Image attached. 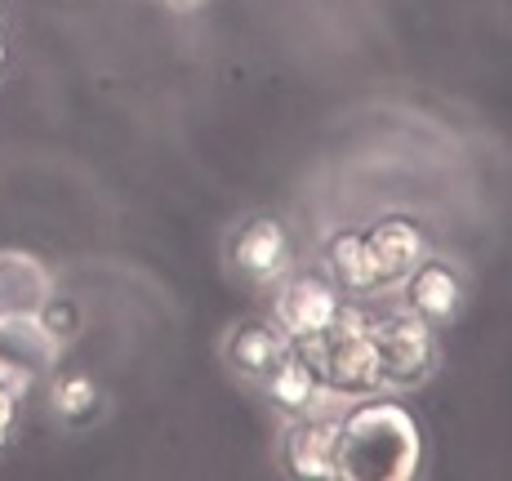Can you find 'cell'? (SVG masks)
<instances>
[{
  "label": "cell",
  "mask_w": 512,
  "mask_h": 481,
  "mask_svg": "<svg viewBox=\"0 0 512 481\" xmlns=\"http://www.w3.org/2000/svg\"><path fill=\"white\" fill-rule=\"evenodd\" d=\"M294 352L317 370V379L326 384L330 397L361 401L383 388L379 357H374V343H370V330H366V321H361V312H343L321 335L294 339Z\"/></svg>",
  "instance_id": "cell-2"
},
{
  "label": "cell",
  "mask_w": 512,
  "mask_h": 481,
  "mask_svg": "<svg viewBox=\"0 0 512 481\" xmlns=\"http://www.w3.org/2000/svg\"><path fill=\"white\" fill-rule=\"evenodd\" d=\"M290 477L299 481H334V419L303 415L290 424L281 450Z\"/></svg>",
  "instance_id": "cell-11"
},
{
  "label": "cell",
  "mask_w": 512,
  "mask_h": 481,
  "mask_svg": "<svg viewBox=\"0 0 512 481\" xmlns=\"http://www.w3.org/2000/svg\"><path fill=\"white\" fill-rule=\"evenodd\" d=\"M419 473V428L406 406L361 397L334 419V481H410Z\"/></svg>",
  "instance_id": "cell-1"
},
{
  "label": "cell",
  "mask_w": 512,
  "mask_h": 481,
  "mask_svg": "<svg viewBox=\"0 0 512 481\" xmlns=\"http://www.w3.org/2000/svg\"><path fill=\"white\" fill-rule=\"evenodd\" d=\"M161 5H170V9H192V5H201V0H161Z\"/></svg>",
  "instance_id": "cell-17"
},
{
  "label": "cell",
  "mask_w": 512,
  "mask_h": 481,
  "mask_svg": "<svg viewBox=\"0 0 512 481\" xmlns=\"http://www.w3.org/2000/svg\"><path fill=\"white\" fill-rule=\"evenodd\" d=\"M54 294V277L23 250H0V317H36Z\"/></svg>",
  "instance_id": "cell-10"
},
{
  "label": "cell",
  "mask_w": 512,
  "mask_h": 481,
  "mask_svg": "<svg viewBox=\"0 0 512 481\" xmlns=\"http://www.w3.org/2000/svg\"><path fill=\"white\" fill-rule=\"evenodd\" d=\"M36 321H41V330L58 348H67V343L81 335V303L67 299V294H49L41 303V312H36Z\"/></svg>",
  "instance_id": "cell-15"
},
{
  "label": "cell",
  "mask_w": 512,
  "mask_h": 481,
  "mask_svg": "<svg viewBox=\"0 0 512 481\" xmlns=\"http://www.w3.org/2000/svg\"><path fill=\"white\" fill-rule=\"evenodd\" d=\"M361 321H366L374 357H379L383 388H415L432 375V366H437V335H432V321L415 317L410 308L361 312Z\"/></svg>",
  "instance_id": "cell-3"
},
{
  "label": "cell",
  "mask_w": 512,
  "mask_h": 481,
  "mask_svg": "<svg viewBox=\"0 0 512 481\" xmlns=\"http://www.w3.org/2000/svg\"><path fill=\"white\" fill-rule=\"evenodd\" d=\"M366 241H370L374 272H379V290L401 286V281L428 259V237H423V228L415 219H406V214H388V219H379L366 232Z\"/></svg>",
  "instance_id": "cell-7"
},
{
  "label": "cell",
  "mask_w": 512,
  "mask_h": 481,
  "mask_svg": "<svg viewBox=\"0 0 512 481\" xmlns=\"http://www.w3.org/2000/svg\"><path fill=\"white\" fill-rule=\"evenodd\" d=\"M263 388H268L272 406L285 410V415H294V419H303V415H321V406L330 401V392H326V384L317 379V370H312L294 348L285 352L281 366L272 370L268 379H263Z\"/></svg>",
  "instance_id": "cell-13"
},
{
  "label": "cell",
  "mask_w": 512,
  "mask_h": 481,
  "mask_svg": "<svg viewBox=\"0 0 512 481\" xmlns=\"http://www.w3.org/2000/svg\"><path fill=\"white\" fill-rule=\"evenodd\" d=\"M321 259H326V277L343 294H352V299H370V294H379V272H374L366 232H357V228L330 232Z\"/></svg>",
  "instance_id": "cell-12"
},
{
  "label": "cell",
  "mask_w": 512,
  "mask_h": 481,
  "mask_svg": "<svg viewBox=\"0 0 512 481\" xmlns=\"http://www.w3.org/2000/svg\"><path fill=\"white\" fill-rule=\"evenodd\" d=\"M58 357L63 348L45 335L36 317H0V397L23 406L41 379H54Z\"/></svg>",
  "instance_id": "cell-4"
},
{
  "label": "cell",
  "mask_w": 512,
  "mask_h": 481,
  "mask_svg": "<svg viewBox=\"0 0 512 481\" xmlns=\"http://www.w3.org/2000/svg\"><path fill=\"white\" fill-rule=\"evenodd\" d=\"M232 268L254 286H281V277L290 272V232L281 219H250L236 228L232 237Z\"/></svg>",
  "instance_id": "cell-6"
},
{
  "label": "cell",
  "mask_w": 512,
  "mask_h": 481,
  "mask_svg": "<svg viewBox=\"0 0 512 481\" xmlns=\"http://www.w3.org/2000/svg\"><path fill=\"white\" fill-rule=\"evenodd\" d=\"M343 290L326 272H285L277 290V326L290 339L321 335L343 317Z\"/></svg>",
  "instance_id": "cell-5"
},
{
  "label": "cell",
  "mask_w": 512,
  "mask_h": 481,
  "mask_svg": "<svg viewBox=\"0 0 512 481\" xmlns=\"http://www.w3.org/2000/svg\"><path fill=\"white\" fill-rule=\"evenodd\" d=\"M0 67H5V36H0Z\"/></svg>",
  "instance_id": "cell-18"
},
{
  "label": "cell",
  "mask_w": 512,
  "mask_h": 481,
  "mask_svg": "<svg viewBox=\"0 0 512 481\" xmlns=\"http://www.w3.org/2000/svg\"><path fill=\"white\" fill-rule=\"evenodd\" d=\"M14 419H18V406L9 397H0V450H5L9 433H14Z\"/></svg>",
  "instance_id": "cell-16"
},
{
  "label": "cell",
  "mask_w": 512,
  "mask_h": 481,
  "mask_svg": "<svg viewBox=\"0 0 512 481\" xmlns=\"http://www.w3.org/2000/svg\"><path fill=\"white\" fill-rule=\"evenodd\" d=\"M290 348H294V339L285 335L277 321H263V317L236 321V326L228 330V339H223V357H228V366L241 379H259V384L281 366Z\"/></svg>",
  "instance_id": "cell-8"
},
{
  "label": "cell",
  "mask_w": 512,
  "mask_h": 481,
  "mask_svg": "<svg viewBox=\"0 0 512 481\" xmlns=\"http://www.w3.org/2000/svg\"><path fill=\"white\" fill-rule=\"evenodd\" d=\"M49 406H54V415L63 424H90L98 406H103V392H98L90 375H58L49 384Z\"/></svg>",
  "instance_id": "cell-14"
},
{
  "label": "cell",
  "mask_w": 512,
  "mask_h": 481,
  "mask_svg": "<svg viewBox=\"0 0 512 481\" xmlns=\"http://www.w3.org/2000/svg\"><path fill=\"white\" fill-rule=\"evenodd\" d=\"M401 299H406V308L415 312V317L437 326V321L459 317V308H464V286H459L455 268H446V263H437V259H423L419 268L401 281Z\"/></svg>",
  "instance_id": "cell-9"
}]
</instances>
